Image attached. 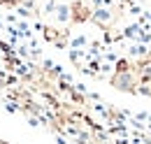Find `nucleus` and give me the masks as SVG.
<instances>
[{
    "instance_id": "nucleus-1",
    "label": "nucleus",
    "mask_w": 151,
    "mask_h": 144,
    "mask_svg": "<svg viewBox=\"0 0 151 144\" xmlns=\"http://www.w3.org/2000/svg\"><path fill=\"white\" fill-rule=\"evenodd\" d=\"M112 86L119 91H135V77H132V72H116L112 77Z\"/></svg>"
},
{
    "instance_id": "nucleus-2",
    "label": "nucleus",
    "mask_w": 151,
    "mask_h": 144,
    "mask_svg": "<svg viewBox=\"0 0 151 144\" xmlns=\"http://www.w3.org/2000/svg\"><path fill=\"white\" fill-rule=\"evenodd\" d=\"M70 19L77 21V23H84V21L91 19V9H88L84 2H75V5L70 7Z\"/></svg>"
},
{
    "instance_id": "nucleus-3",
    "label": "nucleus",
    "mask_w": 151,
    "mask_h": 144,
    "mask_svg": "<svg viewBox=\"0 0 151 144\" xmlns=\"http://www.w3.org/2000/svg\"><path fill=\"white\" fill-rule=\"evenodd\" d=\"M56 19L60 21V23H65V21H70V7L68 5H56Z\"/></svg>"
},
{
    "instance_id": "nucleus-4",
    "label": "nucleus",
    "mask_w": 151,
    "mask_h": 144,
    "mask_svg": "<svg viewBox=\"0 0 151 144\" xmlns=\"http://www.w3.org/2000/svg\"><path fill=\"white\" fill-rule=\"evenodd\" d=\"M58 37H60V33H58L56 28H51V26H47V28H44V40H47V42H54V44H56Z\"/></svg>"
},
{
    "instance_id": "nucleus-5",
    "label": "nucleus",
    "mask_w": 151,
    "mask_h": 144,
    "mask_svg": "<svg viewBox=\"0 0 151 144\" xmlns=\"http://www.w3.org/2000/svg\"><path fill=\"white\" fill-rule=\"evenodd\" d=\"M116 72H130V63H128L126 58L116 60Z\"/></svg>"
},
{
    "instance_id": "nucleus-6",
    "label": "nucleus",
    "mask_w": 151,
    "mask_h": 144,
    "mask_svg": "<svg viewBox=\"0 0 151 144\" xmlns=\"http://www.w3.org/2000/svg\"><path fill=\"white\" fill-rule=\"evenodd\" d=\"M0 144H9V142H5V140H0Z\"/></svg>"
}]
</instances>
